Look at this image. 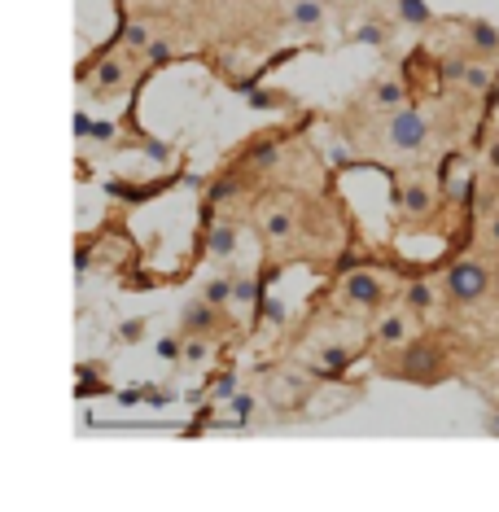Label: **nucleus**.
Segmentation results:
<instances>
[{
  "label": "nucleus",
  "mask_w": 499,
  "mask_h": 512,
  "mask_svg": "<svg viewBox=\"0 0 499 512\" xmlns=\"http://www.w3.org/2000/svg\"><path fill=\"white\" fill-rule=\"evenodd\" d=\"M425 141H429L425 114L403 110V106L390 114V123H386V145L390 149H399V154H416V149H425Z\"/></svg>",
  "instance_id": "nucleus-1"
},
{
  "label": "nucleus",
  "mask_w": 499,
  "mask_h": 512,
  "mask_svg": "<svg viewBox=\"0 0 499 512\" xmlns=\"http://www.w3.org/2000/svg\"><path fill=\"white\" fill-rule=\"evenodd\" d=\"M469 40L478 44L482 53H499V27H495V22H486V18L469 22Z\"/></svg>",
  "instance_id": "nucleus-13"
},
{
  "label": "nucleus",
  "mask_w": 499,
  "mask_h": 512,
  "mask_svg": "<svg viewBox=\"0 0 499 512\" xmlns=\"http://www.w3.org/2000/svg\"><path fill=\"white\" fill-rule=\"evenodd\" d=\"M259 224H263V237L268 241H289L298 228V206L294 197H268L259 206Z\"/></svg>",
  "instance_id": "nucleus-3"
},
{
  "label": "nucleus",
  "mask_w": 499,
  "mask_h": 512,
  "mask_svg": "<svg viewBox=\"0 0 499 512\" xmlns=\"http://www.w3.org/2000/svg\"><path fill=\"white\" fill-rule=\"evenodd\" d=\"M359 40H364V44H386V36H381V27H364V31H359Z\"/></svg>",
  "instance_id": "nucleus-27"
},
{
  "label": "nucleus",
  "mask_w": 499,
  "mask_h": 512,
  "mask_svg": "<svg viewBox=\"0 0 499 512\" xmlns=\"http://www.w3.org/2000/svg\"><path fill=\"white\" fill-rule=\"evenodd\" d=\"M215 320H219V307L211 298H202V302H193V307L184 311V333H211Z\"/></svg>",
  "instance_id": "nucleus-8"
},
{
  "label": "nucleus",
  "mask_w": 499,
  "mask_h": 512,
  "mask_svg": "<svg viewBox=\"0 0 499 512\" xmlns=\"http://www.w3.org/2000/svg\"><path fill=\"white\" fill-rule=\"evenodd\" d=\"M408 333H412V324H408L403 311H381L377 329H373V342L377 346H408Z\"/></svg>",
  "instance_id": "nucleus-6"
},
{
  "label": "nucleus",
  "mask_w": 499,
  "mask_h": 512,
  "mask_svg": "<svg viewBox=\"0 0 499 512\" xmlns=\"http://www.w3.org/2000/svg\"><path fill=\"white\" fill-rule=\"evenodd\" d=\"M123 44H127L132 53H145L149 44H154V36H149L145 22H127V27H123Z\"/></svg>",
  "instance_id": "nucleus-15"
},
{
  "label": "nucleus",
  "mask_w": 499,
  "mask_h": 512,
  "mask_svg": "<svg viewBox=\"0 0 499 512\" xmlns=\"http://www.w3.org/2000/svg\"><path fill=\"white\" fill-rule=\"evenodd\" d=\"M394 5H399V18L412 22V27H425V22H429V5H425V0H394Z\"/></svg>",
  "instance_id": "nucleus-16"
},
{
  "label": "nucleus",
  "mask_w": 499,
  "mask_h": 512,
  "mask_svg": "<svg viewBox=\"0 0 499 512\" xmlns=\"http://www.w3.org/2000/svg\"><path fill=\"white\" fill-rule=\"evenodd\" d=\"M464 88L469 92H491V71L478 62H469V71H464Z\"/></svg>",
  "instance_id": "nucleus-19"
},
{
  "label": "nucleus",
  "mask_w": 499,
  "mask_h": 512,
  "mask_svg": "<svg viewBox=\"0 0 499 512\" xmlns=\"http://www.w3.org/2000/svg\"><path fill=\"white\" fill-rule=\"evenodd\" d=\"M268 320H276V324L285 320V307H281V302H268Z\"/></svg>",
  "instance_id": "nucleus-30"
},
{
  "label": "nucleus",
  "mask_w": 499,
  "mask_h": 512,
  "mask_svg": "<svg viewBox=\"0 0 499 512\" xmlns=\"http://www.w3.org/2000/svg\"><path fill=\"white\" fill-rule=\"evenodd\" d=\"M206 298H211L215 307H228L232 302V276H211V281H206Z\"/></svg>",
  "instance_id": "nucleus-17"
},
{
  "label": "nucleus",
  "mask_w": 499,
  "mask_h": 512,
  "mask_svg": "<svg viewBox=\"0 0 499 512\" xmlns=\"http://www.w3.org/2000/svg\"><path fill=\"white\" fill-rule=\"evenodd\" d=\"M127 84V62L119 57H106V62H97V92H114Z\"/></svg>",
  "instance_id": "nucleus-11"
},
{
  "label": "nucleus",
  "mask_w": 499,
  "mask_h": 512,
  "mask_svg": "<svg viewBox=\"0 0 499 512\" xmlns=\"http://www.w3.org/2000/svg\"><path fill=\"white\" fill-rule=\"evenodd\" d=\"M486 285H491V272L478 259H464L447 272V294L456 302H478L486 294Z\"/></svg>",
  "instance_id": "nucleus-2"
},
{
  "label": "nucleus",
  "mask_w": 499,
  "mask_h": 512,
  "mask_svg": "<svg viewBox=\"0 0 499 512\" xmlns=\"http://www.w3.org/2000/svg\"><path fill=\"white\" fill-rule=\"evenodd\" d=\"M254 407H259V399H254V394H237V399H232V412H237L241 421H250Z\"/></svg>",
  "instance_id": "nucleus-21"
},
{
  "label": "nucleus",
  "mask_w": 499,
  "mask_h": 512,
  "mask_svg": "<svg viewBox=\"0 0 499 512\" xmlns=\"http://www.w3.org/2000/svg\"><path fill=\"white\" fill-rule=\"evenodd\" d=\"M167 57H171V44H167V40H154V44L145 49V62H154V66H162Z\"/></svg>",
  "instance_id": "nucleus-22"
},
{
  "label": "nucleus",
  "mask_w": 499,
  "mask_h": 512,
  "mask_svg": "<svg viewBox=\"0 0 499 512\" xmlns=\"http://www.w3.org/2000/svg\"><path fill=\"white\" fill-rule=\"evenodd\" d=\"M141 333H145V320H127V324H123V337H127V342H136Z\"/></svg>",
  "instance_id": "nucleus-26"
},
{
  "label": "nucleus",
  "mask_w": 499,
  "mask_h": 512,
  "mask_svg": "<svg viewBox=\"0 0 499 512\" xmlns=\"http://www.w3.org/2000/svg\"><path fill=\"white\" fill-rule=\"evenodd\" d=\"M206 254H211V259H232V254H237V228L215 224L211 237H206Z\"/></svg>",
  "instance_id": "nucleus-10"
},
{
  "label": "nucleus",
  "mask_w": 499,
  "mask_h": 512,
  "mask_svg": "<svg viewBox=\"0 0 499 512\" xmlns=\"http://www.w3.org/2000/svg\"><path fill=\"white\" fill-rule=\"evenodd\" d=\"M399 372L416 386H434L443 377V355H438V346H408V359Z\"/></svg>",
  "instance_id": "nucleus-4"
},
{
  "label": "nucleus",
  "mask_w": 499,
  "mask_h": 512,
  "mask_svg": "<svg viewBox=\"0 0 499 512\" xmlns=\"http://www.w3.org/2000/svg\"><path fill=\"white\" fill-rule=\"evenodd\" d=\"M158 355H162V359H184V346L176 342V337H162V342H158Z\"/></svg>",
  "instance_id": "nucleus-23"
},
{
  "label": "nucleus",
  "mask_w": 499,
  "mask_h": 512,
  "mask_svg": "<svg viewBox=\"0 0 499 512\" xmlns=\"http://www.w3.org/2000/svg\"><path fill=\"white\" fill-rule=\"evenodd\" d=\"M206 359H211V337L193 333V342L184 346V364H206Z\"/></svg>",
  "instance_id": "nucleus-18"
},
{
  "label": "nucleus",
  "mask_w": 499,
  "mask_h": 512,
  "mask_svg": "<svg viewBox=\"0 0 499 512\" xmlns=\"http://www.w3.org/2000/svg\"><path fill=\"white\" fill-rule=\"evenodd\" d=\"M403 302H408V311H434V285L412 281L408 289H403Z\"/></svg>",
  "instance_id": "nucleus-14"
},
{
  "label": "nucleus",
  "mask_w": 499,
  "mask_h": 512,
  "mask_svg": "<svg viewBox=\"0 0 499 512\" xmlns=\"http://www.w3.org/2000/svg\"><path fill=\"white\" fill-rule=\"evenodd\" d=\"M254 298V281H232V302H250Z\"/></svg>",
  "instance_id": "nucleus-25"
},
{
  "label": "nucleus",
  "mask_w": 499,
  "mask_h": 512,
  "mask_svg": "<svg viewBox=\"0 0 499 512\" xmlns=\"http://www.w3.org/2000/svg\"><path fill=\"white\" fill-rule=\"evenodd\" d=\"M373 101L381 110H399L403 101H408V88L399 84V79H377V88H373Z\"/></svg>",
  "instance_id": "nucleus-12"
},
{
  "label": "nucleus",
  "mask_w": 499,
  "mask_h": 512,
  "mask_svg": "<svg viewBox=\"0 0 499 512\" xmlns=\"http://www.w3.org/2000/svg\"><path fill=\"white\" fill-rule=\"evenodd\" d=\"M486 237H491V246H499V215H491V224H486Z\"/></svg>",
  "instance_id": "nucleus-29"
},
{
  "label": "nucleus",
  "mask_w": 499,
  "mask_h": 512,
  "mask_svg": "<svg viewBox=\"0 0 499 512\" xmlns=\"http://www.w3.org/2000/svg\"><path fill=\"white\" fill-rule=\"evenodd\" d=\"M491 434H499V412H495V421H491Z\"/></svg>",
  "instance_id": "nucleus-31"
},
{
  "label": "nucleus",
  "mask_w": 499,
  "mask_h": 512,
  "mask_svg": "<svg viewBox=\"0 0 499 512\" xmlns=\"http://www.w3.org/2000/svg\"><path fill=\"white\" fill-rule=\"evenodd\" d=\"M486 167H491V171H499V141H491V145H486Z\"/></svg>",
  "instance_id": "nucleus-28"
},
{
  "label": "nucleus",
  "mask_w": 499,
  "mask_h": 512,
  "mask_svg": "<svg viewBox=\"0 0 499 512\" xmlns=\"http://www.w3.org/2000/svg\"><path fill=\"white\" fill-rule=\"evenodd\" d=\"M381 276L377 272H346L342 276V302L346 307H377L381 302Z\"/></svg>",
  "instance_id": "nucleus-5"
},
{
  "label": "nucleus",
  "mask_w": 499,
  "mask_h": 512,
  "mask_svg": "<svg viewBox=\"0 0 499 512\" xmlns=\"http://www.w3.org/2000/svg\"><path fill=\"white\" fill-rule=\"evenodd\" d=\"M399 206H403V215H408V219H421V215L434 211V193H429L421 180H408L399 189Z\"/></svg>",
  "instance_id": "nucleus-7"
},
{
  "label": "nucleus",
  "mask_w": 499,
  "mask_h": 512,
  "mask_svg": "<svg viewBox=\"0 0 499 512\" xmlns=\"http://www.w3.org/2000/svg\"><path fill=\"white\" fill-rule=\"evenodd\" d=\"M460 171H464V158H460V154H447V162H443V189H447V193L456 189Z\"/></svg>",
  "instance_id": "nucleus-20"
},
{
  "label": "nucleus",
  "mask_w": 499,
  "mask_h": 512,
  "mask_svg": "<svg viewBox=\"0 0 499 512\" xmlns=\"http://www.w3.org/2000/svg\"><path fill=\"white\" fill-rule=\"evenodd\" d=\"M289 22H294L298 31H320L324 5L320 0H294V5H289Z\"/></svg>",
  "instance_id": "nucleus-9"
},
{
  "label": "nucleus",
  "mask_w": 499,
  "mask_h": 512,
  "mask_svg": "<svg viewBox=\"0 0 499 512\" xmlns=\"http://www.w3.org/2000/svg\"><path fill=\"white\" fill-rule=\"evenodd\" d=\"M464 71H469V62H443V79L451 84H464Z\"/></svg>",
  "instance_id": "nucleus-24"
}]
</instances>
